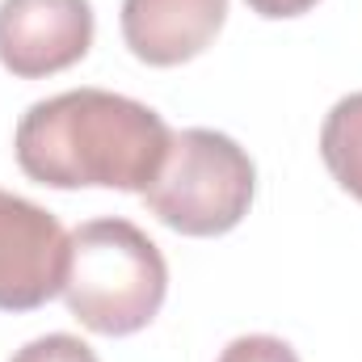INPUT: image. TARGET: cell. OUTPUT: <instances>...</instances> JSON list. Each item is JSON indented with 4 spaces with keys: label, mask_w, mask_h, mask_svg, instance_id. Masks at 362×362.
Masks as SVG:
<instances>
[{
    "label": "cell",
    "mask_w": 362,
    "mask_h": 362,
    "mask_svg": "<svg viewBox=\"0 0 362 362\" xmlns=\"http://www.w3.org/2000/svg\"><path fill=\"white\" fill-rule=\"evenodd\" d=\"M169 139L173 131L152 105L105 89H72L21 114L13 152L25 177L51 189L144 194L165 165Z\"/></svg>",
    "instance_id": "cell-1"
},
{
    "label": "cell",
    "mask_w": 362,
    "mask_h": 362,
    "mask_svg": "<svg viewBox=\"0 0 362 362\" xmlns=\"http://www.w3.org/2000/svg\"><path fill=\"white\" fill-rule=\"evenodd\" d=\"M68 312L101 337L148 329L169 295V266L156 240L131 219H89L68 236Z\"/></svg>",
    "instance_id": "cell-2"
},
{
    "label": "cell",
    "mask_w": 362,
    "mask_h": 362,
    "mask_svg": "<svg viewBox=\"0 0 362 362\" xmlns=\"http://www.w3.org/2000/svg\"><path fill=\"white\" fill-rule=\"evenodd\" d=\"M253 189L257 169L236 139L185 127L169 139L165 165L144 189V202L181 236H223L249 215Z\"/></svg>",
    "instance_id": "cell-3"
},
{
    "label": "cell",
    "mask_w": 362,
    "mask_h": 362,
    "mask_svg": "<svg viewBox=\"0 0 362 362\" xmlns=\"http://www.w3.org/2000/svg\"><path fill=\"white\" fill-rule=\"evenodd\" d=\"M68 232L51 211L0 189V312H34L64 291Z\"/></svg>",
    "instance_id": "cell-4"
},
{
    "label": "cell",
    "mask_w": 362,
    "mask_h": 362,
    "mask_svg": "<svg viewBox=\"0 0 362 362\" xmlns=\"http://www.w3.org/2000/svg\"><path fill=\"white\" fill-rule=\"evenodd\" d=\"M89 0H0V64L21 76H55L93 47Z\"/></svg>",
    "instance_id": "cell-5"
},
{
    "label": "cell",
    "mask_w": 362,
    "mask_h": 362,
    "mask_svg": "<svg viewBox=\"0 0 362 362\" xmlns=\"http://www.w3.org/2000/svg\"><path fill=\"white\" fill-rule=\"evenodd\" d=\"M228 21V0H122V38L148 68L198 59Z\"/></svg>",
    "instance_id": "cell-6"
},
{
    "label": "cell",
    "mask_w": 362,
    "mask_h": 362,
    "mask_svg": "<svg viewBox=\"0 0 362 362\" xmlns=\"http://www.w3.org/2000/svg\"><path fill=\"white\" fill-rule=\"evenodd\" d=\"M320 156L333 181L362 202V93L341 97L320 127Z\"/></svg>",
    "instance_id": "cell-7"
},
{
    "label": "cell",
    "mask_w": 362,
    "mask_h": 362,
    "mask_svg": "<svg viewBox=\"0 0 362 362\" xmlns=\"http://www.w3.org/2000/svg\"><path fill=\"white\" fill-rule=\"evenodd\" d=\"M8 362H97V354L72 333H47L38 341H25Z\"/></svg>",
    "instance_id": "cell-8"
},
{
    "label": "cell",
    "mask_w": 362,
    "mask_h": 362,
    "mask_svg": "<svg viewBox=\"0 0 362 362\" xmlns=\"http://www.w3.org/2000/svg\"><path fill=\"white\" fill-rule=\"evenodd\" d=\"M219 362H299V354L270 333H249V337H236L223 346Z\"/></svg>",
    "instance_id": "cell-9"
},
{
    "label": "cell",
    "mask_w": 362,
    "mask_h": 362,
    "mask_svg": "<svg viewBox=\"0 0 362 362\" xmlns=\"http://www.w3.org/2000/svg\"><path fill=\"white\" fill-rule=\"evenodd\" d=\"M257 17L266 21H286V17H303L308 8H316L320 0H245Z\"/></svg>",
    "instance_id": "cell-10"
}]
</instances>
